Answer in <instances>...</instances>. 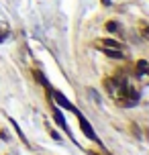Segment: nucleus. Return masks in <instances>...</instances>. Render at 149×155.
<instances>
[{"label": "nucleus", "instance_id": "nucleus-1", "mask_svg": "<svg viewBox=\"0 0 149 155\" xmlns=\"http://www.w3.org/2000/svg\"><path fill=\"white\" fill-rule=\"evenodd\" d=\"M78 114V120H80V127H82V131H84V135H86L88 139H92V141H96V143H100V139H98V135L94 133V129H92V124L88 123L84 116L80 114V112H76Z\"/></svg>", "mask_w": 149, "mask_h": 155}, {"label": "nucleus", "instance_id": "nucleus-2", "mask_svg": "<svg viewBox=\"0 0 149 155\" xmlns=\"http://www.w3.org/2000/svg\"><path fill=\"white\" fill-rule=\"evenodd\" d=\"M53 98H55V102H57V104H59L61 108L71 110V112H78V110H76V106H74V104H71V102L68 100V98H65L61 92H57V90H55V92H53Z\"/></svg>", "mask_w": 149, "mask_h": 155}, {"label": "nucleus", "instance_id": "nucleus-3", "mask_svg": "<svg viewBox=\"0 0 149 155\" xmlns=\"http://www.w3.org/2000/svg\"><path fill=\"white\" fill-rule=\"evenodd\" d=\"M102 51H104V55H108V57H112V59H123V57H125L123 49H114V47H102Z\"/></svg>", "mask_w": 149, "mask_h": 155}, {"label": "nucleus", "instance_id": "nucleus-4", "mask_svg": "<svg viewBox=\"0 0 149 155\" xmlns=\"http://www.w3.org/2000/svg\"><path fill=\"white\" fill-rule=\"evenodd\" d=\"M53 118H55V123L59 124V127H61L63 131H65V133H70V129H68V123H65L63 114L59 112V108H55V106H53Z\"/></svg>", "mask_w": 149, "mask_h": 155}, {"label": "nucleus", "instance_id": "nucleus-5", "mask_svg": "<svg viewBox=\"0 0 149 155\" xmlns=\"http://www.w3.org/2000/svg\"><path fill=\"white\" fill-rule=\"evenodd\" d=\"M102 47H114V49H121V45H118L114 39H102Z\"/></svg>", "mask_w": 149, "mask_h": 155}, {"label": "nucleus", "instance_id": "nucleus-6", "mask_svg": "<svg viewBox=\"0 0 149 155\" xmlns=\"http://www.w3.org/2000/svg\"><path fill=\"white\" fill-rule=\"evenodd\" d=\"M118 29V25L114 23V21H108V23H106V31H110V33H114Z\"/></svg>", "mask_w": 149, "mask_h": 155}, {"label": "nucleus", "instance_id": "nucleus-7", "mask_svg": "<svg viewBox=\"0 0 149 155\" xmlns=\"http://www.w3.org/2000/svg\"><path fill=\"white\" fill-rule=\"evenodd\" d=\"M10 124H12V127H15V131L18 133V137H21V139H23V143H27V139H25V135H23V131H21V129H18V124H16L15 120H10Z\"/></svg>", "mask_w": 149, "mask_h": 155}, {"label": "nucleus", "instance_id": "nucleus-8", "mask_svg": "<svg viewBox=\"0 0 149 155\" xmlns=\"http://www.w3.org/2000/svg\"><path fill=\"white\" fill-rule=\"evenodd\" d=\"M51 137H53L55 141H61V135H59V133H55V131H51Z\"/></svg>", "mask_w": 149, "mask_h": 155}, {"label": "nucleus", "instance_id": "nucleus-9", "mask_svg": "<svg viewBox=\"0 0 149 155\" xmlns=\"http://www.w3.org/2000/svg\"><path fill=\"white\" fill-rule=\"evenodd\" d=\"M102 4H104V6H110V0H102Z\"/></svg>", "mask_w": 149, "mask_h": 155}, {"label": "nucleus", "instance_id": "nucleus-10", "mask_svg": "<svg viewBox=\"0 0 149 155\" xmlns=\"http://www.w3.org/2000/svg\"><path fill=\"white\" fill-rule=\"evenodd\" d=\"M88 153H90V155H98V153H94V151H88Z\"/></svg>", "mask_w": 149, "mask_h": 155}, {"label": "nucleus", "instance_id": "nucleus-11", "mask_svg": "<svg viewBox=\"0 0 149 155\" xmlns=\"http://www.w3.org/2000/svg\"><path fill=\"white\" fill-rule=\"evenodd\" d=\"M145 74H149V65H147V70H145Z\"/></svg>", "mask_w": 149, "mask_h": 155}]
</instances>
